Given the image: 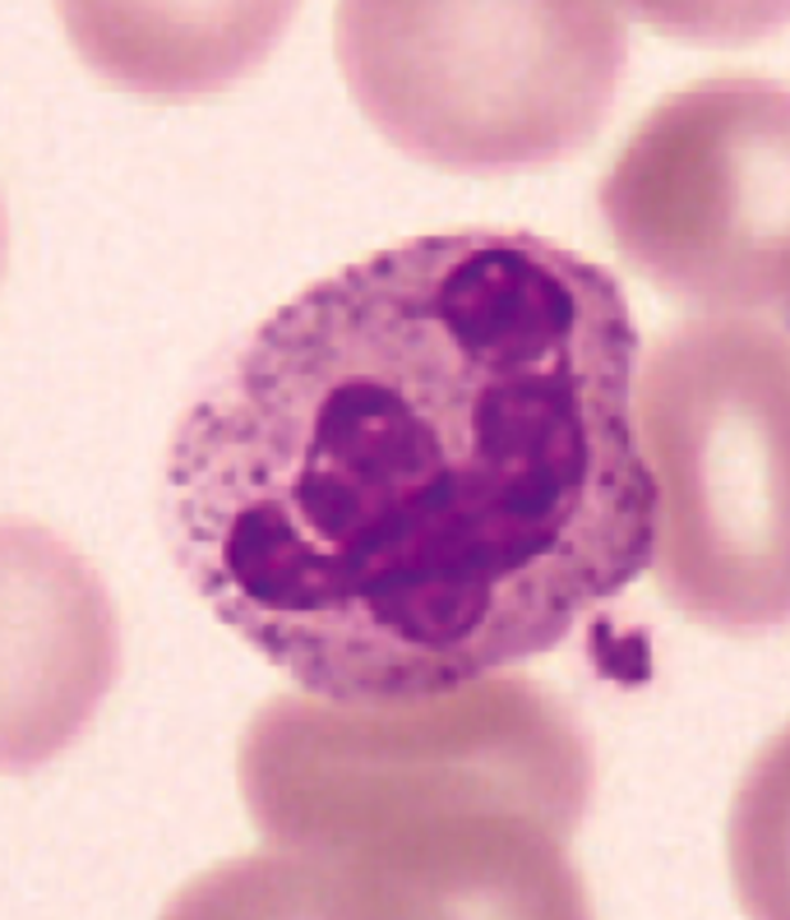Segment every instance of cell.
I'll use <instances>...</instances> for the list:
<instances>
[{"instance_id":"cell-1","label":"cell","mask_w":790,"mask_h":920,"mask_svg":"<svg viewBox=\"0 0 790 920\" xmlns=\"http://www.w3.org/2000/svg\"><path fill=\"white\" fill-rule=\"evenodd\" d=\"M638 329L532 231L416 236L263 320L180 416V573L292 685L393 703L560 648L652 569Z\"/></svg>"},{"instance_id":"cell-2","label":"cell","mask_w":790,"mask_h":920,"mask_svg":"<svg viewBox=\"0 0 790 920\" xmlns=\"http://www.w3.org/2000/svg\"><path fill=\"white\" fill-rule=\"evenodd\" d=\"M592 750L532 680L342 703L273 699L241 745V796L269 843L208 879V911L292 916H583L569 837L592 805Z\"/></svg>"},{"instance_id":"cell-3","label":"cell","mask_w":790,"mask_h":920,"mask_svg":"<svg viewBox=\"0 0 790 920\" xmlns=\"http://www.w3.org/2000/svg\"><path fill=\"white\" fill-rule=\"evenodd\" d=\"M333 42L393 148L477 176L583 148L628 56L620 0H337Z\"/></svg>"},{"instance_id":"cell-4","label":"cell","mask_w":790,"mask_h":920,"mask_svg":"<svg viewBox=\"0 0 790 920\" xmlns=\"http://www.w3.org/2000/svg\"><path fill=\"white\" fill-rule=\"evenodd\" d=\"M652 569L707 629L790 624V338L753 314L671 329L638 361Z\"/></svg>"},{"instance_id":"cell-5","label":"cell","mask_w":790,"mask_h":920,"mask_svg":"<svg viewBox=\"0 0 790 920\" xmlns=\"http://www.w3.org/2000/svg\"><path fill=\"white\" fill-rule=\"evenodd\" d=\"M615 250L713 314H790V89L707 79L671 93L601 180Z\"/></svg>"},{"instance_id":"cell-6","label":"cell","mask_w":790,"mask_h":920,"mask_svg":"<svg viewBox=\"0 0 790 920\" xmlns=\"http://www.w3.org/2000/svg\"><path fill=\"white\" fill-rule=\"evenodd\" d=\"M121 675L107 583L70 541L0 518V773L61 758Z\"/></svg>"},{"instance_id":"cell-7","label":"cell","mask_w":790,"mask_h":920,"mask_svg":"<svg viewBox=\"0 0 790 920\" xmlns=\"http://www.w3.org/2000/svg\"><path fill=\"white\" fill-rule=\"evenodd\" d=\"M301 0H56L97 79L139 97H204L269 61Z\"/></svg>"},{"instance_id":"cell-8","label":"cell","mask_w":790,"mask_h":920,"mask_svg":"<svg viewBox=\"0 0 790 920\" xmlns=\"http://www.w3.org/2000/svg\"><path fill=\"white\" fill-rule=\"evenodd\" d=\"M726 856L740 907L790 920V726L758 750L735 792Z\"/></svg>"},{"instance_id":"cell-9","label":"cell","mask_w":790,"mask_h":920,"mask_svg":"<svg viewBox=\"0 0 790 920\" xmlns=\"http://www.w3.org/2000/svg\"><path fill=\"white\" fill-rule=\"evenodd\" d=\"M620 10L666 38L703 46L758 42L790 23V0H620Z\"/></svg>"},{"instance_id":"cell-10","label":"cell","mask_w":790,"mask_h":920,"mask_svg":"<svg viewBox=\"0 0 790 920\" xmlns=\"http://www.w3.org/2000/svg\"><path fill=\"white\" fill-rule=\"evenodd\" d=\"M0 265H6V214H0Z\"/></svg>"}]
</instances>
